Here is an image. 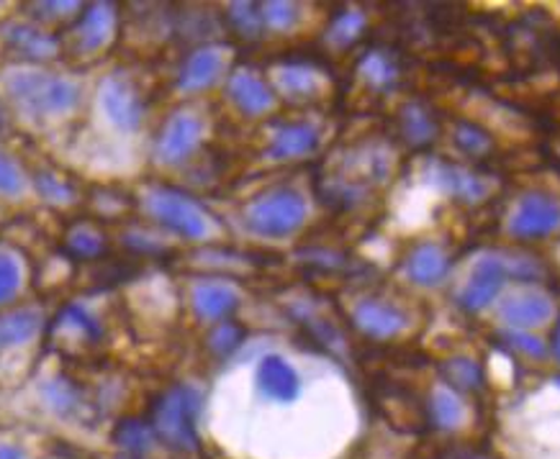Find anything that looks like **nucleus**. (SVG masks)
<instances>
[{"mask_svg":"<svg viewBox=\"0 0 560 459\" xmlns=\"http://www.w3.org/2000/svg\"><path fill=\"white\" fill-rule=\"evenodd\" d=\"M203 396L188 382H178L167 388L154 401L152 428L162 444L175 451H196L198 442V416H201Z\"/></svg>","mask_w":560,"mask_h":459,"instance_id":"obj_1","label":"nucleus"},{"mask_svg":"<svg viewBox=\"0 0 560 459\" xmlns=\"http://www.w3.org/2000/svg\"><path fill=\"white\" fill-rule=\"evenodd\" d=\"M308 216L304 192L289 185L270 188L255 196L242 211V224L249 234L262 239H285L301 232Z\"/></svg>","mask_w":560,"mask_h":459,"instance_id":"obj_2","label":"nucleus"},{"mask_svg":"<svg viewBox=\"0 0 560 459\" xmlns=\"http://www.w3.org/2000/svg\"><path fill=\"white\" fill-rule=\"evenodd\" d=\"M5 91L26 114L34 116H60L68 114L80 103L78 83L70 78L55 75L47 70H16L5 80Z\"/></svg>","mask_w":560,"mask_h":459,"instance_id":"obj_3","label":"nucleus"},{"mask_svg":"<svg viewBox=\"0 0 560 459\" xmlns=\"http://www.w3.org/2000/svg\"><path fill=\"white\" fill-rule=\"evenodd\" d=\"M144 209L162 228L188 242H201L211 234V219L203 205L175 188H165V185L152 188L144 198Z\"/></svg>","mask_w":560,"mask_h":459,"instance_id":"obj_4","label":"nucleus"},{"mask_svg":"<svg viewBox=\"0 0 560 459\" xmlns=\"http://www.w3.org/2000/svg\"><path fill=\"white\" fill-rule=\"evenodd\" d=\"M510 280H512L510 255H499V251L478 255L458 291V306L470 310V314L486 310L501 298V293H504V287Z\"/></svg>","mask_w":560,"mask_h":459,"instance_id":"obj_5","label":"nucleus"},{"mask_svg":"<svg viewBox=\"0 0 560 459\" xmlns=\"http://www.w3.org/2000/svg\"><path fill=\"white\" fill-rule=\"evenodd\" d=\"M422 180L430 185V190L466 205L483 203L493 190V183L486 175L438 157H430L424 162Z\"/></svg>","mask_w":560,"mask_h":459,"instance_id":"obj_6","label":"nucleus"},{"mask_svg":"<svg viewBox=\"0 0 560 459\" xmlns=\"http://www.w3.org/2000/svg\"><path fill=\"white\" fill-rule=\"evenodd\" d=\"M560 232V201L550 192L529 190L514 201L506 216V234L514 239H545Z\"/></svg>","mask_w":560,"mask_h":459,"instance_id":"obj_7","label":"nucleus"},{"mask_svg":"<svg viewBox=\"0 0 560 459\" xmlns=\"http://www.w3.org/2000/svg\"><path fill=\"white\" fill-rule=\"evenodd\" d=\"M206 123L196 110H175L162 123L158 144H154V157L162 165L178 167L188 162L203 144Z\"/></svg>","mask_w":560,"mask_h":459,"instance_id":"obj_8","label":"nucleus"},{"mask_svg":"<svg viewBox=\"0 0 560 459\" xmlns=\"http://www.w3.org/2000/svg\"><path fill=\"white\" fill-rule=\"evenodd\" d=\"M98 101L103 114L119 131H137L144 121V101L137 85L121 72H110L101 80Z\"/></svg>","mask_w":560,"mask_h":459,"instance_id":"obj_9","label":"nucleus"},{"mask_svg":"<svg viewBox=\"0 0 560 459\" xmlns=\"http://www.w3.org/2000/svg\"><path fill=\"white\" fill-rule=\"evenodd\" d=\"M552 316H556V303L540 287H520L499 298V318L504 329L535 331L550 323Z\"/></svg>","mask_w":560,"mask_h":459,"instance_id":"obj_10","label":"nucleus"},{"mask_svg":"<svg viewBox=\"0 0 560 459\" xmlns=\"http://www.w3.org/2000/svg\"><path fill=\"white\" fill-rule=\"evenodd\" d=\"M350 316L360 334L378 339V342L401 337L411 326V316L399 306V303L373 298V295L371 298H360L355 306H352Z\"/></svg>","mask_w":560,"mask_h":459,"instance_id":"obj_11","label":"nucleus"},{"mask_svg":"<svg viewBox=\"0 0 560 459\" xmlns=\"http://www.w3.org/2000/svg\"><path fill=\"white\" fill-rule=\"evenodd\" d=\"M116 5L93 3L70 26V49L80 57H95L108 47L116 32Z\"/></svg>","mask_w":560,"mask_h":459,"instance_id":"obj_12","label":"nucleus"},{"mask_svg":"<svg viewBox=\"0 0 560 459\" xmlns=\"http://www.w3.org/2000/svg\"><path fill=\"white\" fill-rule=\"evenodd\" d=\"M255 385H257V392H260L265 401L278 403V405L296 403L301 396V388H304L299 369L293 367L283 354H276V352L265 354V357L257 362Z\"/></svg>","mask_w":560,"mask_h":459,"instance_id":"obj_13","label":"nucleus"},{"mask_svg":"<svg viewBox=\"0 0 560 459\" xmlns=\"http://www.w3.org/2000/svg\"><path fill=\"white\" fill-rule=\"evenodd\" d=\"M322 131L319 126L312 121H280L270 129L268 142V160L272 162H291L308 157L319 150Z\"/></svg>","mask_w":560,"mask_h":459,"instance_id":"obj_14","label":"nucleus"},{"mask_svg":"<svg viewBox=\"0 0 560 459\" xmlns=\"http://www.w3.org/2000/svg\"><path fill=\"white\" fill-rule=\"evenodd\" d=\"M451 251L438 242L417 244V247L407 255V259H404V278H407L411 285L427 287V291L445 283V280L451 278Z\"/></svg>","mask_w":560,"mask_h":459,"instance_id":"obj_15","label":"nucleus"},{"mask_svg":"<svg viewBox=\"0 0 560 459\" xmlns=\"http://www.w3.org/2000/svg\"><path fill=\"white\" fill-rule=\"evenodd\" d=\"M226 59L230 55L219 44H203V47L194 49L178 70V91L201 93L206 87L217 85L226 70Z\"/></svg>","mask_w":560,"mask_h":459,"instance_id":"obj_16","label":"nucleus"},{"mask_svg":"<svg viewBox=\"0 0 560 459\" xmlns=\"http://www.w3.org/2000/svg\"><path fill=\"white\" fill-rule=\"evenodd\" d=\"M242 295L230 280L203 278L190 291V306L201 321H226L240 308Z\"/></svg>","mask_w":560,"mask_h":459,"instance_id":"obj_17","label":"nucleus"},{"mask_svg":"<svg viewBox=\"0 0 560 459\" xmlns=\"http://www.w3.org/2000/svg\"><path fill=\"white\" fill-rule=\"evenodd\" d=\"M226 93H230V101L245 116L257 118L276 108V91H272V85L249 68L232 72L230 80H226Z\"/></svg>","mask_w":560,"mask_h":459,"instance_id":"obj_18","label":"nucleus"},{"mask_svg":"<svg viewBox=\"0 0 560 459\" xmlns=\"http://www.w3.org/2000/svg\"><path fill=\"white\" fill-rule=\"evenodd\" d=\"M327 78L312 62H280L272 70V91L289 101H312L324 93Z\"/></svg>","mask_w":560,"mask_h":459,"instance_id":"obj_19","label":"nucleus"},{"mask_svg":"<svg viewBox=\"0 0 560 459\" xmlns=\"http://www.w3.org/2000/svg\"><path fill=\"white\" fill-rule=\"evenodd\" d=\"M51 329H55V334L62 342V346L75 344L78 350H91V346L101 344L103 339V329L101 323L95 321V316L88 314L83 306H75V303H70V306H65L60 314H57Z\"/></svg>","mask_w":560,"mask_h":459,"instance_id":"obj_20","label":"nucleus"},{"mask_svg":"<svg viewBox=\"0 0 560 459\" xmlns=\"http://www.w3.org/2000/svg\"><path fill=\"white\" fill-rule=\"evenodd\" d=\"M5 42L13 51H19L24 59H32V62H49L62 49L60 36L32 24H9L5 26Z\"/></svg>","mask_w":560,"mask_h":459,"instance_id":"obj_21","label":"nucleus"},{"mask_svg":"<svg viewBox=\"0 0 560 459\" xmlns=\"http://www.w3.org/2000/svg\"><path fill=\"white\" fill-rule=\"evenodd\" d=\"M427 416H430L432 426H438L440 432H455L466 424L468 419V405L463 401V396L447 382L434 385L430 392V401H427Z\"/></svg>","mask_w":560,"mask_h":459,"instance_id":"obj_22","label":"nucleus"},{"mask_svg":"<svg viewBox=\"0 0 560 459\" xmlns=\"http://www.w3.org/2000/svg\"><path fill=\"white\" fill-rule=\"evenodd\" d=\"M65 251L75 259H85V262L103 259L108 255V236L91 219L75 221L65 232Z\"/></svg>","mask_w":560,"mask_h":459,"instance_id":"obj_23","label":"nucleus"},{"mask_svg":"<svg viewBox=\"0 0 560 459\" xmlns=\"http://www.w3.org/2000/svg\"><path fill=\"white\" fill-rule=\"evenodd\" d=\"M399 129L401 137L407 139L411 146H427L438 139L440 126L434 121L432 110L419 101H409L401 106L399 114Z\"/></svg>","mask_w":560,"mask_h":459,"instance_id":"obj_24","label":"nucleus"},{"mask_svg":"<svg viewBox=\"0 0 560 459\" xmlns=\"http://www.w3.org/2000/svg\"><path fill=\"white\" fill-rule=\"evenodd\" d=\"M360 78L368 87L373 91H390L396 83H399V64L396 59L388 55L386 49H371L368 55L360 59L358 64Z\"/></svg>","mask_w":560,"mask_h":459,"instance_id":"obj_25","label":"nucleus"},{"mask_svg":"<svg viewBox=\"0 0 560 459\" xmlns=\"http://www.w3.org/2000/svg\"><path fill=\"white\" fill-rule=\"evenodd\" d=\"M368 26V16L360 9H345L331 16L327 34H324V42L329 44L331 49H350L360 36H363Z\"/></svg>","mask_w":560,"mask_h":459,"instance_id":"obj_26","label":"nucleus"},{"mask_svg":"<svg viewBox=\"0 0 560 459\" xmlns=\"http://www.w3.org/2000/svg\"><path fill=\"white\" fill-rule=\"evenodd\" d=\"M39 310L34 308H19L11 310V314H0V350L28 342L39 331Z\"/></svg>","mask_w":560,"mask_h":459,"instance_id":"obj_27","label":"nucleus"},{"mask_svg":"<svg viewBox=\"0 0 560 459\" xmlns=\"http://www.w3.org/2000/svg\"><path fill=\"white\" fill-rule=\"evenodd\" d=\"M154 428L142 419H121L114 428V442L127 451L129 457H144L154 447Z\"/></svg>","mask_w":560,"mask_h":459,"instance_id":"obj_28","label":"nucleus"},{"mask_svg":"<svg viewBox=\"0 0 560 459\" xmlns=\"http://www.w3.org/2000/svg\"><path fill=\"white\" fill-rule=\"evenodd\" d=\"M442 375H445V382L455 390H481L483 388V369L474 357H466V354H458V357H451L442 362Z\"/></svg>","mask_w":560,"mask_h":459,"instance_id":"obj_29","label":"nucleus"},{"mask_svg":"<svg viewBox=\"0 0 560 459\" xmlns=\"http://www.w3.org/2000/svg\"><path fill=\"white\" fill-rule=\"evenodd\" d=\"M44 398H47V403L55 409V413H62V416L75 413L80 409V401H83L80 388L70 377H55V380L44 385Z\"/></svg>","mask_w":560,"mask_h":459,"instance_id":"obj_30","label":"nucleus"},{"mask_svg":"<svg viewBox=\"0 0 560 459\" xmlns=\"http://www.w3.org/2000/svg\"><path fill=\"white\" fill-rule=\"evenodd\" d=\"M453 144L468 157H486L491 152L493 139L478 123L458 121L453 126Z\"/></svg>","mask_w":560,"mask_h":459,"instance_id":"obj_31","label":"nucleus"},{"mask_svg":"<svg viewBox=\"0 0 560 459\" xmlns=\"http://www.w3.org/2000/svg\"><path fill=\"white\" fill-rule=\"evenodd\" d=\"M226 16H230L234 32L245 36V39H257V36H262L265 32L262 11L257 3H230Z\"/></svg>","mask_w":560,"mask_h":459,"instance_id":"obj_32","label":"nucleus"},{"mask_svg":"<svg viewBox=\"0 0 560 459\" xmlns=\"http://www.w3.org/2000/svg\"><path fill=\"white\" fill-rule=\"evenodd\" d=\"M265 28L270 32H293L301 24V9L296 3H285V0H270V3L260 5Z\"/></svg>","mask_w":560,"mask_h":459,"instance_id":"obj_33","label":"nucleus"},{"mask_svg":"<svg viewBox=\"0 0 560 459\" xmlns=\"http://www.w3.org/2000/svg\"><path fill=\"white\" fill-rule=\"evenodd\" d=\"M245 329L234 321H219L211 329L209 334V350L217 354V357H230L245 344Z\"/></svg>","mask_w":560,"mask_h":459,"instance_id":"obj_34","label":"nucleus"},{"mask_svg":"<svg viewBox=\"0 0 560 459\" xmlns=\"http://www.w3.org/2000/svg\"><path fill=\"white\" fill-rule=\"evenodd\" d=\"M36 190L42 192V198H47L51 203H72L75 201V188H72L68 177L57 175V173H49V169H42V173H36Z\"/></svg>","mask_w":560,"mask_h":459,"instance_id":"obj_35","label":"nucleus"},{"mask_svg":"<svg viewBox=\"0 0 560 459\" xmlns=\"http://www.w3.org/2000/svg\"><path fill=\"white\" fill-rule=\"evenodd\" d=\"M504 342L512 346L514 352H520L522 357L542 362L548 357V344L533 331H520V329H504Z\"/></svg>","mask_w":560,"mask_h":459,"instance_id":"obj_36","label":"nucleus"},{"mask_svg":"<svg viewBox=\"0 0 560 459\" xmlns=\"http://www.w3.org/2000/svg\"><path fill=\"white\" fill-rule=\"evenodd\" d=\"M24 188H26V177L21 173V167L9 157V154L0 152V196L5 198L21 196Z\"/></svg>","mask_w":560,"mask_h":459,"instance_id":"obj_37","label":"nucleus"},{"mask_svg":"<svg viewBox=\"0 0 560 459\" xmlns=\"http://www.w3.org/2000/svg\"><path fill=\"white\" fill-rule=\"evenodd\" d=\"M21 287L19 262L5 251H0V306H5Z\"/></svg>","mask_w":560,"mask_h":459,"instance_id":"obj_38","label":"nucleus"},{"mask_svg":"<svg viewBox=\"0 0 560 459\" xmlns=\"http://www.w3.org/2000/svg\"><path fill=\"white\" fill-rule=\"evenodd\" d=\"M91 201H93V211L98 213V219H116L110 205H116V211H119V213L129 211V196H127V192H121V196H119L116 190L101 188L98 196H91Z\"/></svg>","mask_w":560,"mask_h":459,"instance_id":"obj_39","label":"nucleus"},{"mask_svg":"<svg viewBox=\"0 0 560 459\" xmlns=\"http://www.w3.org/2000/svg\"><path fill=\"white\" fill-rule=\"evenodd\" d=\"M445 459H491L486 451H478V449H453L447 451Z\"/></svg>","mask_w":560,"mask_h":459,"instance_id":"obj_40","label":"nucleus"},{"mask_svg":"<svg viewBox=\"0 0 560 459\" xmlns=\"http://www.w3.org/2000/svg\"><path fill=\"white\" fill-rule=\"evenodd\" d=\"M0 459H21V449L11 444H0Z\"/></svg>","mask_w":560,"mask_h":459,"instance_id":"obj_41","label":"nucleus"},{"mask_svg":"<svg viewBox=\"0 0 560 459\" xmlns=\"http://www.w3.org/2000/svg\"><path fill=\"white\" fill-rule=\"evenodd\" d=\"M550 352H552V357H556L558 365H560V318H558V326H556V334H552Z\"/></svg>","mask_w":560,"mask_h":459,"instance_id":"obj_42","label":"nucleus"},{"mask_svg":"<svg viewBox=\"0 0 560 459\" xmlns=\"http://www.w3.org/2000/svg\"><path fill=\"white\" fill-rule=\"evenodd\" d=\"M5 129V116H3V110H0V131Z\"/></svg>","mask_w":560,"mask_h":459,"instance_id":"obj_43","label":"nucleus"},{"mask_svg":"<svg viewBox=\"0 0 560 459\" xmlns=\"http://www.w3.org/2000/svg\"><path fill=\"white\" fill-rule=\"evenodd\" d=\"M556 385H558V388H560V377H556Z\"/></svg>","mask_w":560,"mask_h":459,"instance_id":"obj_44","label":"nucleus"}]
</instances>
